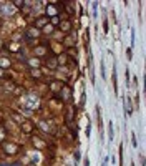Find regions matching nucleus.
I'll return each mask as SVG.
<instances>
[{"instance_id": "14", "label": "nucleus", "mask_w": 146, "mask_h": 166, "mask_svg": "<svg viewBox=\"0 0 146 166\" xmlns=\"http://www.w3.org/2000/svg\"><path fill=\"white\" fill-rule=\"evenodd\" d=\"M5 140V128L0 126V141H3Z\"/></svg>"}, {"instance_id": "23", "label": "nucleus", "mask_w": 146, "mask_h": 166, "mask_svg": "<svg viewBox=\"0 0 146 166\" xmlns=\"http://www.w3.org/2000/svg\"><path fill=\"white\" fill-rule=\"evenodd\" d=\"M85 166H90V161H88V158L85 159Z\"/></svg>"}, {"instance_id": "1", "label": "nucleus", "mask_w": 146, "mask_h": 166, "mask_svg": "<svg viewBox=\"0 0 146 166\" xmlns=\"http://www.w3.org/2000/svg\"><path fill=\"white\" fill-rule=\"evenodd\" d=\"M3 150L7 151L8 155H17L18 153V144H15V143H5Z\"/></svg>"}, {"instance_id": "10", "label": "nucleus", "mask_w": 146, "mask_h": 166, "mask_svg": "<svg viewBox=\"0 0 146 166\" xmlns=\"http://www.w3.org/2000/svg\"><path fill=\"white\" fill-rule=\"evenodd\" d=\"M10 116H12V118L15 120L17 123H22V116H18V115H17L15 111H12V113H10Z\"/></svg>"}, {"instance_id": "4", "label": "nucleus", "mask_w": 146, "mask_h": 166, "mask_svg": "<svg viewBox=\"0 0 146 166\" xmlns=\"http://www.w3.org/2000/svg\"><path fill=\"white\" fill-rule=\"evenodd\" d=\"M60 96H62L65 101H70V88L63 85V88L60 90Z\"/></svg>"}, {"instance_id": "17", "label": "nucleus", "mask_w": 146, "mask_h": 166, "mask_svg": "<svg viewBox=\"0 0 146 166\" xmlns=\"http://www.w3.org/2000/svg\"><path fill=\"white\" fill-rule=\"evenodd\" d=\"M50 20H52V24H53V25H58V24H60V18H58V17H52Z\"/></svg>"}, {"instance_id": "9", "label": "nucleus", "mask_w": 146, "mask_h": 166, "mask_svg": "<svg viewBox=\"0 0 146 166\" xmlns=\"http://www.w3.org/2000/svg\"><path fill=\"white\" fill-rule=\"evenodd\" d=\"M108 134H110V140H113V121H110L108 123Z\"/></svg>"}, {"instance_id": "2", "label": "nucleus", "mask_w": 146, "mask_h": 166, "mask_svg": "<svg viewBox=\"0 0 146 166\" xmlns=\"http://www.w3.org/2000/svg\"><path fill=\"white\" fill-rule=\"evenodd\" d=\"M48 17H38L37 18V22H35V28H42V27H46V24H48Z\"/></svg>"}, {"instance_id": "15", "label": "nucleus", "mask_w": 146, "mask_h": 166, "mask_svg": "<svg viewBox=\"0 0 146 166\" xmlns=\"http://www.w3.org/2000/svg\"><path fill=\"white\" fill-rule=\"evenodd\" d=\"M13 5H15V7H18V8H22L23 5H25V2H22V0H15V2H13Z\"/></svg>"}, {"instance_id": "18", "label": "nucleus", "mask_w": 146, "mask_h": 166, "mask_svg": "<svg viewBox=\"0 0 146 166\" xmlns=\"http://www.w3.org/2000/svg\"><path fill=\"white\" fill-rule=\"evenodd\" d=\"M10 52H18V45H17V43H12V45H10Z\"/></svg>"}, {"instance_id": "13", "label": "nucleus", "mask_w": 146, "mask_h": 166, "mask_svg": "<svg viewBox=\"0 0 146 166\" xmlns=\"http://www.w3.org/2000/svg\"><path fill=\"white\" fill-rule=\"evenodd\" d=\"M32 77H35V78H40V77H42V73H40V70H38V68L32 70Z\"/></svg>"}, {"instance_id": "12", "label": "nucleus", "mask_w": 146, "mask_h": 166, "mask_svg": "<svg viewBox=\"0 0 146 166\" xmlns=\"http://www.w3.org/2000/svg\"><path fill=\"white\" fill-rule=\"evenodd\" d=\"M28 63H30L32 67H35V68H38V67H40V62L37 60V58H32V60L28 62Z\"/></svg>"}, {"instance_id": "11", "label": "nucleus", "mask_w": 146, "mask_h": 166, "mask_svg": "<svg viewBox=\"0 0 146 166\" xmlns=\"http://www.w3.org/2000/svg\"><path fill=\"white\" fill-rule=\"evenodd\" d=\"M8 65H10V62H8L7 58H0V68H5Z\"/></svg>"}, {"instance_id": "20", "label": "nucleus", "mask_w": 146, "mask_h": 166, "mask_svg": "<svg viewBox=\"0 0 146 166\" xmlns=\"http://www.w3.org/2000/svg\"><path fill=\"white\" fill-rule=\"evenodd\" d=\"M68 27H70L68 22H63V24H62V28H63V30H68Z\"/></svg>"}, {"instance_id": "8", "label": "nucleus", "mask_w": 146, "mask_h": 166, "mask_svg": "<svg viewBox=\"0 0 146 166\" xmlns=\"http://www.w3.org/2000/svg\"><path fill=\"white\" fill-rule=\"evenodd\" d=\"M53 7L55 5H48V7H46V13H48L50 17H57V8H53Z\"/></svg>"}, {"instance_id": "6", "label": "nucleus", "mask_w": 146, "mask_h": 166, "mask_svg": "<svg viewBox=\"0 0 146 166\" xmlns=\"http://www.w3.org/2000/svg\"><path fill=\"white\" fill-rule=\"evenodd\" d=\"M32 130H33V125L28 123V121H25V123L22 125V131H23V133H32Z\"/></svg>"}, {"instance_id": "21", "label": "nucleus", "mask_w": 146, "mask_h": 166, "mask_svg": "<svg viewBox=\"0 0 146 166\" xmlns=\"http://www.w3.org/2000/svg\"><path fill=\"white\" fill-rule=\"evenodd\" d=\"M3 77H5V70H3V68H0V78H3Z\"/></svg>"}, {"instance_id": "5", "label": "nucleus", "mask_w": 146, "mask_h": 166, "mask_svg": "<svg viewBox=\"0 0 146 166\" xmlns=\"http://www.w3.org/2000/svg\"><path fill=\"white\" fill-rule=\"evenodd\" d=\"M37 37H40L38 28H28L27 30V38H37Z\"/></svg>"}, {"instance_id": "7", "label": "nucleus", "mask_w": 146, "mask_h": 166, "mask_svg": "<svg viewBox=\"0 0 146 166\" xmlns=\"http://www.w3.org/2000/svg\"><path fill=\"white\" fill-rule=\"evenodd\" d=\"M57 65H58L57 58H55V56H50L48 62H46V67H48V68H57Z\"/></svg>"}, {"instance_id": "19", "label": "nucleus", "mask_w": 146, "mask_h": 166, "mask_svg": "<svg viewBox=\"0 0 146 166\" xmlns=\"http://www.w3.org/2000/svg\"><path fill=\"white\" fill-rule=\"evenodd\" d=\"M96 7H98V3L93 2V15H95V17H96Z\"/></svg>"}, {"instance_id": "22", "label": "nucleus", "mask_w": 146, "mask_h": 166, "mask_svg": "<svg viewBox=\"0 0 146 166\" xmlns=\"http://www.w3.org/2000/svg\"><path fill=\"white\" fill-rule=\"evenodd\" d=\"M43 52H45V48H37V53H38V55L40 53H43Z\"/></svg>"}, {"instance_id": "25", "label": "nucleus", "mask_w": 146, "mask_h": 166, "mask_svg": "<svg viewBox=\"0 0 146 166\" xmlns=\"http://www.w3.org/2000/svg\"><path fill=\"white\" fill-rule=\"evenodd\" d=\"M0 24H2V22H0Z\"/></svg>"}, {"instance_id": "16", "label": "nucleus", "mask_w": 146, "mask_h": 166, "mask_svg": "<svg viewBox=\"0 0 146 166\" xmlns=\"http://www.w3.org/2000/svg\"><path fill=\"white\" fill-rule=\"evenodd\" d=\"M131 138H133V146H135V148H138V141H136V134H135V133H131Z\"/></svg>"}, {"instance_id": "24", "label": "nucleus", "mask_w": 146, "mask_h": 166, "mask_svg": "<svg viewBox=\"0 0 146 166\" xmlns=\"http://www.w3.org/2000/svg\"><path fill=\"white\" fill-rule=\"evenodd\" d=\"M0 166H8V165H0ZM12 166H20L18 163H15V165H12Z\"/></svg>"}, {"instance_id": "3", "label": "nucleus", "mask_w": 146, "mask_h": 166, "mask_svg": "<svg viewBox=\"0 0 146 166\" xmlns=\"http://www.w3.org/2000/svg\"><path fill=\"white\" fill-rule=\"evenodd\" d=\"M50 88H52V91H55V93H60V90L63 88V83L62 81H52V83H50Z\"/></svg>"}]
</instances>
